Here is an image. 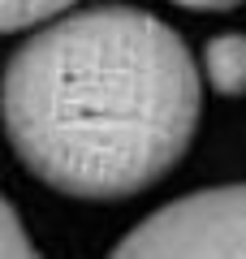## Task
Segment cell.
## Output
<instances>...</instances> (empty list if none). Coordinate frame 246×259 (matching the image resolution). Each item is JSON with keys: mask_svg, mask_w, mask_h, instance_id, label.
Returning a JSON list of instances; mask_svg holds the SVG:
<instances>
[{"mask_svg": "<svg viewBox=\"0 0 246 259\" xmlns=\"http://www.w3.org/2000/svg\"><path fill=\"white\" fill-rule=\"evenodd\" d=\"M203 74L169 22L100 5L35 26L5 65V130L44 186L121 203L190 151Z\"/></svg>", "mask_w": 246, "mask_h": 259, "instance_id": "6da1fadb", "label": "cell"}, {"mask_svg": "<svg viewBox=\"0 0 246 259\" xmlns=\"http://www.w3.org/2000/svg\"><path fill=\"white\" fill-rule=\"evenodd\" d=\"M143 259H237L246 255V186H212L151 212L117 242Z\"/></svg>", "mask_w": 246, "mask_h": 259, "instance_id": "7a4b0ae2", "label": "cell"}, {"mask_svg": "<svg viewBox=\"0 0 246 259\" xmlns=\"http://www.w3.org/2000/svg\"><path fill=\"white\" fill-rule=\"evenodd\" d=\"M203 78L225 100L246 95V35L225 30V35L208 39V48H203Z\"/></svg>", "mask_w": 246, "mask_h": 259, "instance_id": "3957f363", "label": "cell"}, {"mask_svg": "<svg viewBox=\"0 0 246 259\" xmlns=\"http://www.w3.org/2000/svg\"><path fill=\"white\" fill-rule=\"evenodd\" d=\"M73 0H0V22L9 35H22V30H35L44 22L61 18Z\"/></svg>", "mask_w": 246, "mask_h": 259, "instance_id": "277c9868", "label": "cell"}, {"mask_svg": "<svg viewBox=\"0 0 246 259\" xmlns=\"http://www.w3.org/2000/svg\"><path fill=\"white\" fill-rule=\"evenodd\" d=\"M0 221H5V229H0V255H13V259H30L35 255V242L26 238V225H22L13 199L0 203Z\"/></svg>", "mask_w": 246, "mask_h": 259, "instance_id": "5b68a950", "label": "cell"}, {"mask_svg": "<svg viewBox=\"0 0 246 259\" xmlns=\"http://www.w3.org/2000/svg\"><path fill=\"white\" fill-rule=\"evenodd\" d=\"M173 5H182V9H194V13H225V9H237V5H246V0H173Z\"/></svg>", "mask_w": 246, "mask_h": 259, "instance_id": "8992f818", "label": "cell"}]
</instances>
